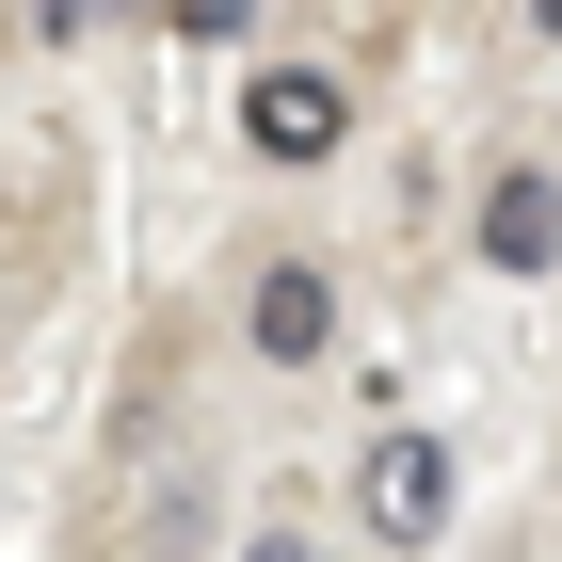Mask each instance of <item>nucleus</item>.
<instances>
[{"mask_svg": "<svg viewBox=\"0 0 562 562\" xmlns=\"http://www.w3.org/2000/svg\"><path fill=\"white\" fill-rule=\"evenodd\" d=\"M338 130H353V97L322 81V65H273V81L241 97V145H258V161H322Z\"/></svg>", "mask_w": 562, "mask_h": 562, "instance_id": "f257e3e1", "label": "nucleus"}, {"mask_svg": "<svg viewBox=\"0 0 562 562\" xmlns=\"http://www.w3.org/2000/svg\"><path fill=\"white\" fill-rule=\"evenodd\" d=\"M353 498H370V530H386V547H434V515H450V450H434V434H386Z\"/></svg>", "mask_w": 562, "mask_h": 562, "instance_id": "f03ea898", "label": "nucleus"}, {"mask_svg": "<svg viewBox=\"0 0 562 562\" xmlns=\"http://www.w3.org/2000/svg\"><path fill=\"white\" fill-rule=\"evenodd\" d=\"M241 338H258L273 353V370H305V353H322V338H338V290H322V273H258V305H241Z\"/></svg>", "mask_w": 562, "mask_h": 562, "instance_id": "7ed1b4c3", "label": "nucleus"}, {"mask_svg": "<svg viewBox=\"0 0 562 562\" xmlns=\"http://www.w3.org/2000/svg\"><path fill=\"white\" fill-rule=\"evenodd\" d=\"M482 258H498V273H547L562 258V193H547V177H498V193H482Z\"/></svg>", "mask_w": 562, "mask_h": 562, "instance_id": "20e7f679", "label": "nucleus"}, {"mask_svg": "<svg viewBox=\"0 0 562 562\" xmlns=\"http://www.w3.org/2000/svg\"><path fill=\"white\" fill-rule=\"evenodd\" d=\"M177 33H193V48H225V33H258V0H177Z\"/></svg>", "mask_w": 562, "mask_h": 562, "instance_id": "39448f33", "label": "nucleus"}, {"mask_svg": "<svg viewBox=\"0 0 562 562\" xmlns=\"http://www.w3.org/2000/svg\"><path fill=\"white\" fill-rule=\"evenodd\" d=\"M97 16H113V0H33V33H48V48H81Z\"/></svg>", "mask_w": 562, "mask_h": 562, "instance_id": "423d86ee", "label": "nucleus"}, {"mask_svg": "<svg viewBox=\"0 0 562 562\" xmlns=\"http://www.w3.org/2000/svg\"><path fill=\"white\" fill-rule=\"evenodd\" d=\"M241 562H322V547H290V530H258V547H241Z\"/></svg>", "mask_w": 562, "mask_h": 562, "instance_id": "0eeeda50", "label": "nucleus"}, {"mask_svg": "<svg viewBox=\"0 0 562 562\" xmlns=\"http://www.w3.org/2000/svg\"><path fill=\"white\" fill-rule=\"evenodd\" d=\"M530 16H547V33H562V0H530Z\"/></svg>", "mask_w": 562, "mask_h": 562, "instance_id": "6e6552de", "label": "nucleus"}]
</instances>
